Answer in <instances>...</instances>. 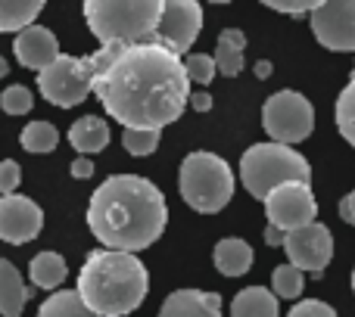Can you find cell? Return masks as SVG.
<instances>
[{"label":"cell","instance_id":"1","mask_svg":"<svg viewBox=\"0 0 355 317\" xmlns=\"http://www.w3.org/2000/svg\"><path fill=\"white\" fill-rule=\"evenodd\" d=\"M94 93L125 131H162L181 118L190 100L184 60L162 44L122 47L97 75Z\"/></svg>","mask_w":355,"mask_h":317},{"label":"cell","instance_id":"2","mask_svg":"<svg viewBox=\"0 0 355 317\" xmlns=\"http://www.w3.org/2000/svg\"><path fill=\"white\" fill-rule=\"evenodd\" d=\"M168 206L162 190L141 174H112L94 190L87 206L91 233L116 252H141L162 237Z\"/></svg>","mask_w":355,"mask_h":317},{"label":"cell","instance_id":"3","mask_svg":"<svg viewBox=\"0 0 355 317\" xmlns=\"http://www.w3.org/2000/svg\"><path fill=\"white\" fill-rule=\"evenodd\" d=\"M150 274L131 252L97 249L85 258L78 271V299L97 317H125L144 305Z\"/></svg>","mask_w":355,"mask_h":317},{"label":"cell","instance_id":"4","mask_svg":"<svg viewBox=\"0 0 355 317\" xmlns=\"http://www.w3.org/2000/svg\"><path fill=\"white\" fill-rule=\"evenodd\" d=\"M162 0H87L85 19L103 47H135L153 41Z\"/></svg>","mask_w":355,"mask_h":317},{"label":"cell","instance_id":"5","mask_svg":"<svg viewBox=\"0 0 355 317\" xmlns=\"http://www.w3.org/2000/svg\"><path fill=\"white\" fill-rule=\"evenodd\" d=\"M240 181L250 190V196L265 202L271 190L284 183H309L312 187V168L306 156L284 143H252L240 158Z\"/></svg>","mask_w":355,"mask_h":317},{"label":"cell","instance_id":"6","mask_svg":"<svg viewBox=\"0 0 355 317\" xmlns=\"http://www.w3.org/2000/svg\"><path fill=\"white\" fill-rule=\"evenodd\" d=\"M122 47H100L91 56H66L60 53V60L53 66H47L44 72H37V87L47 97V103L60 106V109H72V106L85 103L87 93H94V81L112 62V56Z\"/></svg>","mask_w":355,"mask_h":317},{"label":"cell","instance_id":"7","mask_svg":"<svg viewBox=\"0 0 355 317\" xmlns=\"http://www.w3.org/2000/svg\"><path fill=\"white\" fill-rule=\"evenodd\" d=\"M178 190L193 212L215 215L234 199V171L221 156L196 150L184 156L178 171Z\"/></svg>","mask_w":355,"mask_h":317},{"label":"cell","instance_id":"8","mask_svg":"<svg viewBox=\"0 0 355 317\" xmlns=\"http://www.w3.org/2000/svg\"><path fill=\"white\" fill-rule=\"evenodd\" d=\"M262 128L271 143L293 147L315 131V109L300 91H277L262 106Z\"/></svg>","mask_w":355,"mask_h":317},{"label":"cell","instance_id":"9","mask_svg":"<svg viewBox=\"0 0 355 317\" xmlns=\"http://www.w3.org/2000/svg\"><path fill=\"white\" fill-rule=\"evenodd\" d=\"M265 215L268 224L284 233H293L300 227L312 224L318 215V202L309 183H284L265 196Z\"/></svg>","mask_w":355,"mask_h":317},{"label":"cell","instance_id":"10","mask_svg":"<svg viewBox=\"0 0 355 317\" xmlns=\"http://www.w3.org/2000/svg\"><path fill=\"white\" fill-rule=\"evenodd\" d=\"M202 28V6L196 0H162V16L156 25L153 41L172 50L175 56H184Z\"/></svg>","mask_w":355,"mask_h":317},{"label":"cell","instance_id":"11","mask_svg":"<svg viewBox=\"0 0 355 317\" xmlns=\"http://www.w3.org/2000/svg\"><path fill=\"white\" fill-rule=\"evenodd\" d=\"M312 31L321 47L355 53V0H324L312 10Z\"/></svg>","mask_w":355,"mask_h":317},{"label":"cell","instance_id":"12","mask_svg":"<svg viewBox=\"0 0 355 317\" xmlns=\"http://www.w3.org/2000/svg\"><path fill=\"white\" fill-rule=\"evenodd\" d=\"M284 249H287V258H290L293 268L309 271L312 277H321L324 268L331 264V258H334V237L324 224L312 221V224L287 233Z\"/></svg>","mask_w":355,"mask_h":317},{"label":"cell","instance_id":"13","mask_svg":"<svg viewBox=\"0 0 355 317\" xmlns=\"http://www.w3.org/2000/svg\"><path fill=\"white\" fill-rule=\"evenodd\" d=\"M44 227V212L35 199L22 193L0 196V239L12 246L31 243Z\"/></svg>","mask_w":355,"mask_h":317},{"label":"cell","instance_id":"14","mask_svg":"<svg viewBox=\"0 0 355 317\" xmlns=\"http://www.w3.org/2000/svg\"><path fill=\"white\" fill-rule=\"evenodd\" d=\"M12 50H16L19 66L35 69V72H44L47 66H53L60 60V41L44 25H28L25 31H19L16 41H12Z\"/></svg>","mask_w":355,"mask_h":317},{"label":"cell","instance_id":"15","mask_svg":"<svg viewBox=\"0 0 355 317\" xmlns=\"http://www.w3.org/2000/svg\"><path fill=\"white\" fill-rule=\"evenodd\" d=\"M159 317H221V296L202 289H175L162 302Z\"/></svg>","mask_w":355,"mask_h":317},{"label":"cell","instance_id":"16","mask_svg":"<svg viewBox=\"0 0 355 317\" xmlns=\"http://www.w3.org/2000/svg\"><path fill=\"white\" fill-rule=\"evenodd\" d=\"M31 299V289L22 283V274L10 258H0V314L3 317H22L25 305Z\"/></svg>","mask_w":355,"mask_h":317},{"label":"cell","instance_id":"17","mask_svg":"<svg viewBox=\"0 0 355 317\" xmlns=\"http://www.w3.org/2000/svg\"><path fill=\"white\" fill-rule=\"evenodd\" d=\"M110 141H112V131L100 116H85L69 128V143H72L81 156L100 153V150L110 147Z\"/></svg>","mask_w":355,"mask_h":317},{"label":"cell","instance_id":"18","mask_svg":"<svg viewBox=\"0 0 355 317\" xmlns=\"http://www.w3.org/2000/svg\"><path fill=\"white\" fill-rule=\"evenodd\" d=\"M212 262L218 268L221 277H243L252 264V249L246 239L240 237H225L215 243V252H212Z\"/></svg>","mask_w":355,"mask_h":317},{"label":"cell","instance_id":"19","mask_svg":"<svg viewBox=\"0 0 355 317\" xmlns=\"http://www.w3.org/2000/svg\"><path fill=\"white\" fill-rule=\"evenodd\" d=\"M243 50H246V35L240 28H225L218 35V44H215V72L227 75V78H234V75L243 72Z\"/></svg>","mask_w":355,"mask_h":317},{"label":"cell","instance_id":"20","mask_svg":"<svg viewBox=\"0 0 355 317\" xmlns=\"http://www.w3.org/2000/svg\"><path fill=\"white\" fill-rule=\"evenodd\" d=\"M231 317H277V296L262 287H246L234 296Z\"/></svg>","mask_w":355,"mask_h":317},{"label":"cell","instance_id":"21","mask_svg":"<svg viewBox=\"0 0 355 317\" xmlns=\"http://www.w3.org/2000/svg\"><path fill=\"white\" fill-rule=\"evenodd\" d=\"M41 0H0V31H25L41 16Z\"/></svg>","mask_w":355,"mask_h":317},{"label":"cell","instance_id":"22","mask_svg":"<svg viewBox=\"0 0 355 317\" xmlns=\"http://www.w3.org/2000/svg\"><path fill=\"white\" fill-rule=\"evenodd\" d=\"M28 274L37 289H56L66 280L69 268H66V262H62V255H56V252H41V255L31 258Z\"/></svg>","mask_w":355,"mask_h":317},{"label":"cell","instance_id":"23","mask_svg":"<svg viewBox=\"0 0 355 317\" xmlns=\"http://www.w3.org/2000/svg\"><path fill=\"white\" fill-rule=\"evenodd\" d=\"M37 317H97V314L78 299V293H72V289H60V293H53L50 299L41 302Z\"/></svg>","mask_w":355,"mask_h":317},{"label":"cell","instance_id":"24","mask_svg":"<svg viewBox=\"0 0 355 317\" xmlns=\"http://www.w3.org/2000/svg\"><path fill=\"white\" fill-rule=\"evenodd\" d=\"M19 141H22V147L28 153H53L56 143H60V131L50 122H31V125H25Z\"/></svg>","mask_w":355,"mask_h":317},{"label":"cell","instance_id":"25","mask_svg":"<svg viewBox=\"0 0 355 317\" xmlns=\"http://www.w3.org/2000/svg\"><path fill=\"white\" fill-rule=\"evenodd\" d=\"M302 287H306V274L293 264H277L275 274H271V289H275L277 299H300Z\"/></svg>","mask_w":355,"mask_h":317},{"label":"cell","instance_id":"26","mask_svg":"<svg viewBox=\"0 0 355 317\" xmlns=\"http://www.w3.org/2000/svg\"><path fill=\"white\" fill-rule=\"evenodd\" d=\"M337 128L343 134L346 143L355 147V75L352 81L340 91V100H337Z\"/></svg>","mask_w":355,"mask_h":317},{"label":"cell","instance_id":"27","mask_svg":"<svg viewBox=\"0 0 355 317\" xmlns=\"http://www.w3.org/2000/svg\"><path fill=\"white\" fill-rule=\"evenodd\" d=\"M184 72H187L190 84H209L215 78V60L209 53H187Z\"/></svg>","mask_w":355,"mask_h":317},{"label":"cell","instance_id":"28","mask_svg":"<svg viewBox=\"0 0 355 317\" xmlns=\"http://www.w3.org/2000/svg\"><path fill=\"white\" fill-rule=\"evenodd\" d=\"M162 131H122V147L131 156H150L159 147Z\"/></svg>","mask_w":355,"mask_h":317},{"label":"cell","instance_id":"29","mask_svg":"<svg viewBox=\"0 0 355 317\" xmlns=\"http://www.w3.org/2000/svg\"><path fill=\"white\" fill-rule=\"evenodd\" d=\"M0 109H3L6 116H25V112L31 109V91L22 84L6 87V91L0 93Z\"/></svg>","mask_w":355,"mask_h":317},{"label":"cell","instance_id":"30","mask_svg":"<svg viewBox=\"0 0 355 317\" xmlns=\"http://www.w3.org/2000/svg\"><path fill=\"white\" fill-rule=\"evenodd\" d=\"M287 317H337V311H334L327 302H321V299H302V302H296V305L290 308Z\"/></svg>","mask_w":355,"mask_h":317},{"label":"cell","instance_id":"31","mask_svg":"<svg viewBox=\"0 0 355 317\" xmlns=\"http://www.w3.org/2000/svg\"><path fill=\"white\" fill-rule=\"evenodd\" d=\"M19 181H22L19 165L12 162V158H3V162H0V196H12V193H16Z\"/></svg>","mask_w":355,"mask_h":317},{"label":"cell","instance_id":"32","mask_svg":"<svg viewBox=\"0 0 355 317\" xmlns=\"http://www.w3.org/2000/svg\"><path fill=\"white\" fill-rule=\"evenodd\" d=\"M268 6L277 12H290V16H312V10L318 3L315 0H302V3H268Z\"/></svg>","mask_w":355,"mask_h":317},{"label":"cell","instance_id":"33","mask_svg":"<svg viewBox=\"0 0 355 317\" xmlns=\"http://www.w3.org/2000/svg\"><path fill=\"white\" fill-rule=\"evenodd\" d=\"M69 174L72 177H78V181H87V177L94 174V162H91V156H78L72 165H69Z\"/></svg>","mask_w":355,"mask_h":317},{"label":"cell","instance_id":"34","mask_svg":"<svg viewBox=\"0 0 355 317\" xmlns=\"http://www.w3.org/2000/svg\"><path fill=\"white\" fill-rule=\"evenodd\" d=\"M340 218L346 221V224H352L355 227V190L349 196H346L343 202H340Z\"/></svg>","mask_w":355,"mask_h":317},{"label":"cell","instance_id":"35","mask_svg":"<svg viewBox=\"0 0 355 317\" xmlns=\"http://www.w3.org/2000/svg\"><path fill=\"white\" fill-rule=\"evenodd\" d=\"M187 106H193L196 112H209V109H212V97H209L206 91H200V93H190Z\"/></svg>","mask_w":355,"mask_h":317},{"label":"cell","instance_id":"36","mask_svg":"<svg viewBox=\"0 0 355 317\" xmlns=\"http://www.w3.org/2000/svg\"><path fill=\"white\" fill-rule=\"evenodd\" d=\"M284 239H287V233L284 230H277V227H265V243L268 246H284Z\"/></svg>","mask_w":355,"mask_h":317},{"label":"cell","instance_id":"37","mask_svg":"<svg viewBox=\"0 0 355 317\" xmlns=\"http://www.w3.org/2000/svg\"><path fill=\"white\" fill-rule=\"evenodd\" d=\"M256 78H271V62L268 60H262V62H256Z\"/></svg>","mask_w":355,"mask_h":317},{"label":"cell","instance_id":"38","mask_svg":"<svg viewBox=\"0 0 355 317\" xmlns=\"http://www.w3.org/2000/svg\"><path fill=\"white\" fill-rule=\"evenodd\" d=\"M6 75H10V62L0 56V78H6Z\"/></svg>","mask_w":355,"mask_h":317},{"label":"cell","instance_id":"39","mask_svg":"<svg viewBox=\"0 0 355 317\" xmlns=\"http://www.w3.org/2000/svg\"><path fill=\"white\" fill-rule=\"evenodd\" d=\"M352 289H355V268H352Z\"/></svg>","mask_w":355,"mask_h":317}]
</instances>
